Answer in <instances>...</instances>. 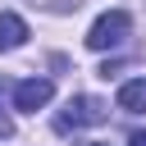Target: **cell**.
Here are the masks:
<instances>
[{
  "instance_id": "cell-1",
  "label": "cell",
  "mask_w": 146,
  "mask_h": 146,
  "mask_svg": "<svg viewBox=\"0 0 146 146\" xmlns=\"http://www.w3.org/2000/svg\"><path fill=\"white\" fill-rule=\"evenodd\" d=\"M128 32H132V14H128V9H110V14H100V18L91 23L87 46H91V50H114V46H123Z\"/></svg>"
},
{
  "instance_id": "cell-3",
  "label": "cell",
  "mask_w": 146,
  "mask_h": 146,
  "mask_svg": "<svg viewBox=\"0 0 146 146\" xmlns=\"http://www.w3.org/2000/svg\"><path fill=\"white\" fill-rule=\"evenodd\" d=\"M50 96H55V82L50 78H23V82H14V110H23V114L46 110Z\"/></svg>"
},
{
  "instance_id": "cell-5",
  "label": "cell",
  "mask_w": 146,
  "mask_h": 146,
  "mask_svg": "<svg viewBox=\"0 0 146 146\" xmlns=\"http://www.w3.org/2000/svg\"><path fill=\"white\" fill-rule=\"evenodd\" d=\"M119 110L128 114H146V78H132L119 87Z\"/></svg>"
},
{
  "instance_id": "cell-4",
  "label": "cell",
  "mask_w": 146,
  "mask_h": 146,
  "mask_svg": "<svg viewBox=\"0 0 146 146\" xmlns=\"http://www.w3.org/2000/svg\"><path fill=\"white\" fill-rule=\"evenodd\" d=\"M23 41H27V23L5 9V14H0V50H18Z\"/></svg>"
},
{
  "instance_id": "cell-7",
  "label": "cell",
  "mask_w": 146,
  "mask_h": 146,
  "mask_svg": "<svg viewBox=\"0 0 146 146\" xmlns=\"http://www.w3.org/2000/svg\"><path fill=\"white\" fill-rule=\"evenodd\" d=\"M128 146H146V132H132V137H128Z\"/></svg>"
},
{
  "instance_id": "cell-8",
  "label": "cell",
  "mask_w": 146,
  "mask_h": 146,
  "mask_svg": "<svg viewBox=\"0 0 146 146\" xmlns=\"http://www.w3.org/2000/svg\"><path fill=\"white\" fill-rule=\"evenodd\" d=\"M5 91H9V87H5V82H0V100H5Z\"/></svg>"
},
{
  "instance_id": "cell-6",
  "label": "cell",
  "mask_w": 146,
  "mask_h": 146,
  "mask_svg": "<svg viewBox=\"0 0 146 146\" xmlns=\"http://www.w3.org/2000/svg\"><path fill=\"white\" fill-rule=\"evenodd\" d=\"M0 137H14V123L9 119H0Z\"/></svg>"
},
{
  "instance_id": "cell-9",
  "label": "cell",
  "mask_w": 146,
  "mask_h": 146,
  "mask_svg": "<svg viewBox=\"0 0 146 146\" xmlns=\"http://www.w3.org/2000/svg\"><path fill=\"white\" fill-rule=\"evenodd\" d=\"M82 146H105V141H82Z\"/></svg>"
},
{
  "instance_id": "cell-2",
  "label": "cell",
  "mask_w": 146,
  "mask_h": 146,
  "mask_svg": "<svg viewBox=\"0 0 146 146\" xmlns=\"http://www.w3.org/2000/svg\"><path fill=\"white\" fill-rule=\"evenodd\" d=\"M105 119V100L96 96H73L59 114H55V132H73V128H91Z\"/></svg>"
}]
</instances>
